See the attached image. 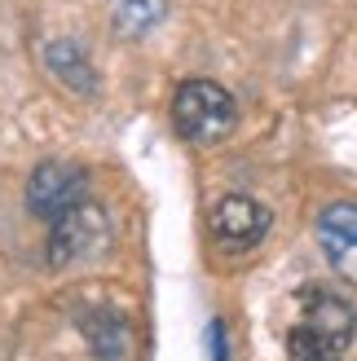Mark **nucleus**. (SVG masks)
Returning <instances> with one entry per match:
<instances>
[{
    "label": "nucleus",
    "mask_w": 357,
    "mask_h": 361,
    "mask_svg": "<svg viewBox=\"0 0 357 361\" xmlns=\"http://www.w3.org/2000/svg\"><path fill=\"white\" fill-rule=\"evenodd\" d=\"M115 243V225L106 216L102 203L84 198V203L66 207L62 216H53V229H49V264L53 269H80V264H93L102 260Z\"/></svg>",
    "instance_id": "1"
},
{
    "label": "nucleus",
    "mask_w": 357,
    "mask_h": 361,
    "mask_svg": "<svg viewBox=\"0 0 357 361\" xmlns=\"http://www.w3.org/2000/svg\"><path fill=\"white\" fill-rule=\"evenodd\" d=\"M234 97L217 80H186L172 97V123L194 146H217L234 133Z\"/></svg>",
    "instance_id": "2"
},
{
    "label": "nucleus",
    "mask_w": 357,
    "mask_h": 361,
    "mask_svg": "<svg viewBox=\"0 0 357 361\" xmlns=\"http://www.w3.org/2000/svg\"><path fill=\"white\" fill-rule=\"evenodd\" d=\"M88 198V172L75 168V164H58V159H49L31 172L27 180V207L31 216H40V221H53V216H62L66 207H75Z\"/></svg>",
    "instance_id": "3"
},
{
    "label": "nucleus",
    "mask_w": 357,
    "mask_h": 361,
    "mask_svg": "<svg viewBox=\"0 0 357 361\" xmlns=\"http://www.w3.org/2000/svg\"><path fill=\"white\" fill-rule=\"evenodd\" d=\"M265 229H270V212L247 194H225L221 203L212 207V233H217V243H225L229 251L256 247L265 238Z\"/></svg>",
    "instance_id": "4"
},
{
    "label": "nucleus",
    "mask_w": 357,
    "mask_h": 361,
    "mask_svg": "<svg viewBox=\"0 0 357 361\" xmlns=\"http://www.w3.org/2000/svg\"><path fill=\"white\" fill-rule=\"evenodd\" d=\"M317 243L335 274L357 286V203H331L317 216Z\"/></svg>",
    "instance_id": "5"
},
{
    "label": "nucleus",
    "mask_w": 357,
    "mask_h": 361,
    "mask_svg": "<svg viewBox=\"0 0 357 361\" xmlns=\"http://www.w3.org/2000/svg\"><path fill=\"white\" fill-rule=\"evenodd\" d=\"M80 331H84V339H88V348H93L97 361H133V353H137L133 326L111 309L80 313Z\"/></svg>",
    "instance_id": "6"
},
{
    "label": "nucleus",
    "mask_w": 357,
    "mask_h": 361,
    "mask_svg": "<svg viewBox=\"0 0 357 361\" xmlns=\"http://www.w3.org/2000/svg\"><path fill=\"white\" fill-rule=\"evenodd\" d=\"M300 322H305L309 331H317V335H327V339H335V344H353V331H357V313H353V304L349 300H340L335 291H305L300 295Z\"/></svg>",
    "instance_id": "7"
},
{
    "label": "nucleus",
    "mask_w": 357,
    "mask_h": 361,
    "mask_svg": "<svg viewBox=\"0 0 357 361\" xmlns=\"http://www.w3.org/2000/svg\"><path fill=\"white\" fill-rule=\"evenodd\" d=\"M44 66H49V75H58L71 88V93H84V97L97 93V71H93L88 53L75 40H53V44H44Z\"/></svg>",
    "instance_id": "8"
},
{
    "label": "nucleus",
    "mask_w": 357,
    "mask_h": 361,
    "mask_svg": "<svg viewBox=\"0 0 357 361\" xmlns=\"http://www.w3.org/2000/svg\"><path fill=\"white\" fill-rule=\"evenodd\" d=\"M168 18V0H115L111 5V27L123 40H141Z\"/></svg>",
    "instance_id": "9"
},
{
    "label": "nucleus",
    "mask_w": 357,
    "mask_h": 361,
    "mask_svg": "<svg viewBox=\"0 0 357 361\" xmlns=\"http://www.w3.org/2000/svg\"><path fill=\"white\" fill-rule=\"evenodd\" d=\"M344 344H335V339H327V335H317V331H309L305 322L287 335V357L291 361H344Z\"/></svg>",
    "instance_id": "10"
},
{
    "label": "nucleus",
    "mask_w": 357,
    "mask_h": 361,
    "mask_svg": "<svg viewBox=\"0 0 357 361\" xmlns=\"http://www.w3.org/2000/svg\"><path fill=\"white\" fill-rule=\"evenodd\" d=\"M207 344H212V361H225V331H221V322L207 326Z\"/></svg>",
    "instance_id": "11"
}]
</instances>
